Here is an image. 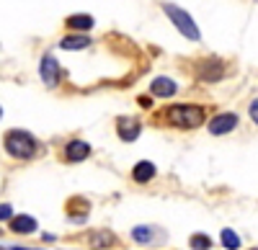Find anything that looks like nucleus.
<instances>
[{
	"label": "nucleus",
	"mask_w": 258,
	"mask_h": 250,
	"mask_svg": "<svg viewBox=\"0 0 258 250\" xmlns=\"http://www.w3.org/2000/svg\"><path fill=\"white\" fill-rule=\"evenodd\" d=\"M168 121L178 129H197L204 124V109L202 106H188V103H178V106L168 109Z\"/></svg>",
	"instance_id": "obj_1"
},
{
	"label": "nucleus",
	"mask_w": 258,
	"mask_h": 250,
	"mask_svg": "<svg viewBox=\"0 0 258 250\" xmlns=\"http://www.w3.org/2000/svg\"><path fill=\"white\" fill-rule=\"evenodd\" d=\"M6 152L16 160H29L36 155V139L24 129H13L6 134Z\"/></svg>",
	"instance_id": "obj_2"
},
{
	"label": "nucleus",
	"mask_w": 258,
	"mask_h": 250,
	"mask_svg": "<svg viewBox=\"0 0 258 250\" xmlns=\"http://www.w3.org/2000/svg\"><path fill=\"white\" fill-rule=\"evenodd\" d=\"M163 13L170 18V24H173L186 39L191 41H199V26H197V21L191 18V13H186L183 8H178L176 3H163Z\"/></svg>",
	"instance_id": "obj_3"
},
{
	"label": "nucleus",
	"mask_w": 258,
	"mask_h": 250,
	"mask_svg": "<svg viewBox=\"0 0 258 250\" xmlns=\"http://www.w3.org/2000/svg\"><path fill=\"white\" fill-rule=\"evenodd\" d=\"M39 75H41V80H44L47 88H57V82H59V65H57V59H54L52 54L41 57Z\"/></svg>",
	"instance_id": "obj_4"
},
{
	"label": "nucleus",
	"mask_w": 258,
	"mask_h": 250,
	"mask_svg": "<svg viewBox=\"0 0 258 250\" xmlns=\"http://www.w3.org/2000/svg\"><path fill=\"white\" fill-rule=\"evenodd\" d=\"M235 127H238V114H217L209 121V134L222 137V134L232 132Z\"/></svg>",
	"instance_id": "obj_5"
},
{
	"label": "nucleus",
	"mask_w": 258,
	"mask_h": 250,
	"mask_svg": "<svg viewBox=\"0 0 258 250\" xmlns=\"http://www.w3.org/2000/svg\"><path fill=\"white\" fill-rule=\"evenodd\" d=\"M176 91H178V86H176V80H170V77H155L150 82V93L155 98H170V96H176Z\"/></svg>",
	"instance_id": "obj_6"
},
{
	"label": "nucleus",
	"mask_w": 258,
	"mask_h": 250,
	"mask_svg": "<svg viewBox=\"0 0 258 250\" xmlns=\"http://www.w3.org/2000/svg\"><path fill=\"white\" fill-rule=\"evenodd\" d=\"M116 127H119V137H121L124 142H135V139L140 137V121H137L135 116H121V119L116 121Z\"/></svg>",
	"instance_id": "obj_7"
},
{
	"label": "nucleus",
	"mask_w": 258,
	"mask_h": 250,
	"mask_svg": "<svg viewBox=\"0 0 258 250\" xmlns=\"http://www.w3.org/2000/svg\"><path fill=\"white\" fill-rule=\"evenodd\" d=\"M88 155H91V144L83 142V139H73V142H68V147H64V157L70 162H83Z\"/></svg>",
	"instance_id": "obj_8"
},
{
	"label": "nucleus",
	"mask_w": 258,
	"mask_h": 250,
	"mask_svg": "<svg viewBox=\"0 0 258 250\" xmlns=\"http://www.w3.org/2000/svg\"><path fill=\"white\" fill-rule=\"evenodd\" d=\"M197 75H199L202 80H207V82H212V80H220V77L225 75V70H222V62H220V59H207V62H202L199 70H197Z\"/></svg>",
	"instance_id": "obj_9"
},
{
	"label": "nucleus",
	"mask_w": 258,
	"mask_h": 250,
	"mask_svg": "<svg viewBox=\"0 0 258 250\" xmlns=\"http://www.w3.org/2000/svg\"><path fill=\"white\" fill-rule=\"evenodd\" d=\"M11 232L16 235H34L36 232V219L29 214H16L11 219Z\"/></svg>",
	"instance_id": "obj_10"
},
{
	"label": "nucleus",
	"mask_w": 258,
	"mask_h": 250,
	"mask_svg": "<svg viewBox=\"0 0 258 250\" xmlns=\"http://www.w3.org/2000/svg\"><path fill=\"white\" fill-rule=\"evenodd\" d=\"M59 47L64 52H80V49H88L91 47V36H85V34H75V36H64L59 41Z\"/></svg>",
	"instance_id": "obj_11"
},
{
	"label": "nucleus",
	"mask_w": 258,
	"mask_h": 250,
	"mask_svg": "<svg viewBox=\"0 0 258 250\" xmlns=\"http://www.w3.org/2000/svg\"><path fill=\"white\" fill-rule=\"evenodd\" d=\"M132 178L137 183H150V181L155 178V165L150 162V160H140L135 168H132Z\"/></svg>",
	"instance_id": "obj_12"
},
{
	"label": "nucleus",
	"mask_w": 258,
	"mask_h": 250,
	"mask_svg": "<svg viewBox=\"0 0 258 250\" xmlns=\"http://www.w3.org/2000/svg\"><path fill=\"white\" fill-rule=\"evenodd\" d=\"M93 16H88V13H75V16H70L68 18V26L70 29H78V31H91L93 29Z\"/></svg>",
	"instance_id": "obj_13"
},
{
	"label": "nucleus",
	"mask_w": 258,
	"mask_h": 250,
	"mask_svg": "<svg viewBox=\"0 0 258 250\" xmlns=\"http://www.w3.org/2000/svg\"><path fill=\"white\" fill-rule=\"evenodd\" d=\"M114 242H116V237H114L111 232H106V230L91 235V247H96V250H101V247H111Z\"/></svg>",
	"instance_id": "obj_14"
},
{
	"label": "nucleus",
	"mask_w": 258,
	"mask_h": 250,
	"mask_svg": "<svg viewBox=\"0 0 258 250\" xmlns=\"http://www.w3.org/2000/svg\"><path fill=\"white\" fill-rule=\"evenodd\" d=\"M132 237L140 245H150V242H153V230H150L147 224H140V227H135V230H132Z\"/></svg>",
	"instance_id": "obj_15"
},
{
	"label": "nucleus",
	"mask_w": 258,
	"mask_h": 250,
	"mask_svg": "<svg viewBox=\"0 0 258 250\" xmlns=\"http://www.w3.org/2000/svg\"><path fill=\"white\" fill-rule=\"evenodd\" d=\"M222 245L227 250H238L240 247V235L232 232V230H222Z\"/></svg>",
	"instance_id": "obj_16"
},
{
	"label": "nucleus",
	"mask_w": 258,
	"mask_h": 250,
	"mask_svg": "<svg viewBox=\"0 0 258 250\" xmlns=\"http://www.w3.org/2000/svg\"><path fill=\"white\" fill-rule=\"evenodd\" d=\"M191 250H209L212 247V237H207V235H202V232H197V235H191Z\"/></svg>",
	"instance_id": "obj_17"
},
{
	"label": "nucleus",
	"mask_w": 258,
	"mask_h": 250,
	"mask_svg": "<svg viewBox=\"0 0 258 250\" xmlns=\"http://www.w3.org/2000/svg\"><path fill=\"white\" fill-rule=\"evenodd\" d=\"M13 219V206L11 204H0V222Z\"/></svg>",
	"instance_id": "obj_18"
},
{
	"label": "nucleus",
	"mask_w": 258,
	"mask_h": 250,
	"mask_svg": "<svg viewBox=\"0 0 258 250\" xmlns=\"http://www.w3.org/2000/svg\"><path fill=\"white\" fill-rule=\"evenodd\" d=\"M248 111H250V119H253V121L258 124V98H255V101L250 103V109H248Z\"/></svg>",
	"instance_id": "obj_19"
},
{
	"label": "nucleus",
	"mask_w": 258,
	"mask_h": 250,
	"mask_svg": "<svg viewBox=\"0 0 258 250\" xmlns=\"http://www.w3.org/2000/svg\"><path fill=\"white\" fill-rule=\"evenodd\" d=\"M0 119H3V109H0Z\"/></svg>",
	"instance_id": "obj_20"
},
{
	"label": "nucleus",
	"mask_w": 258,
	"mask_h": 250,
	"mask_svg": "<svg viewBox=\"0 0 258 250\" xmlns=\"http://www.w3.org/2000/svg\"><path fill=\"white\" fill-rule=\"evenodd\" d=\"M0 235H3V232H0Z\"/></svg>",
	"instance_id": "obj_21"
}]
</instances>
